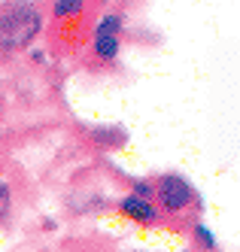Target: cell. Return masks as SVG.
Instances as JSON below:
<instances>
[{"instance_id": "1", "label": "cell", "mask_w": 240, "mask_h": 252, "mask_svg": "<svg viewBox=\"0 0 240 252\" xmlns=\"http://www.w3.org/2000/svg\"><path fill=\"white\" fill-rule=\"evenodd\" d=\"M43 31V12L34 3H6L0 6V52L25 49Z\"/></svg>"}, {"instance_id": "2", "label": "cell", "mask_w": 240, "mask_h": 252, "mask_svg": "<svg viewBox=\"0 0 240 252\" xmlns=\"http://www.w3.org/2000/svg\"><path fill=\"white\" fill-rule=\"evenodd\" d=\"M155 194H158L161 207H164V210H171V213L186 210V207L195 201V191H192V186H189L182 176H173V173H168V176H161V179H158Z\"/></svg>"}, {"instance_id": "3", "label": "cell", "mask_w": 240, "mask_h": 252, "mask_svg": "<svg viewBox=\"0 0 240 252\" xmlns=\"http://www.w3.org/2000/svg\"><path fill=\"white\" fill-rule=\"evenodd\" d=\"M122 213L131 216V219H137V222H143V225H149V222L158 219L155 207H152L149 201H143V197H134V194H128L125 201H122Z\"/></svg>"}, {"instance_id": "4", "label": "cell", "mask_w": 240, "mask_h": 252, "mask_svg": "<svg viewBox=\"0 0 240 252\" xmlns=\"http://www.w3.org/2000/svg\"><path fill=\"white\" fill-rule=\"evenodd\" d=\"M95 52H98V58H103V61L116 58L119 55V37H95Z\"/></svg>"}, {"instance_id": "5", "label": "cell", "mask_w": 240, "mask_h": 252, "mask_svg": "<svg viewBox=\"0 0 240 252\" xmlns=\"http://www.w3.org/2000/svg\"><path fill=\"white\" fill-rule=\"evenodd\" d=\"M119 28H122V19L119 15H103V19L98 22V37H116L119 33Z\"/></svg>"}, {"instance_id": "6", "label": "cell", "mask_w": 240, "mask_h": 252, "mask_svg": "<svg viewBox=\"0 0 240 252\" xmlns=\"http://www.w3.org/2000/svg\"><path fill=\"white\" fill-rule=\"evenodd\" d=\"M95 140L101 143V146L113 149L116 143H122V140H125V131H109V128H101V131H95Z\"/></svg>"}, {"instance_id": "7", "label": "cell", "mask_w": 240, "mask_h": 252, "mask_svg": "<svg viewBox=\"0 0 240 252\" xmlns=\"http://www.w3.org/2000/svg\"><path fill=\"white\" fill-rule=\"evenodd\" d=\"M52 9H55V15H58V19H64V15H76V12H82V3H79V0H67V3H61V0H58Z\"/></svg>"}, {"instance_id": "8", "label": "cell", "mask_w": 240, "mask_h": 252, "mask_svg": "<svg viewBox=\"0 0 240 252\" xmlns=\"http://www.w3.org/2000/svg\"><path fill=\"white\" fill-rule=\"evenodd\" d=\"M195 237L201 240V246H207V249H216V237H213V231L207 225H198L195 228Z\"/></svg>"}, {"instance_id": "9", "label": "cell", "mask_w": 240, "mask_h": 252, "mask_svg": "<svg viewBox=\"0 0 240 252\" xmlns=\"http://www.w3.org/2000/svg\"><path fill=\"white\" fill-rule=\"evenodd\" d=\"M9 201H12V194H9V186L6 183H0V219L9 213Z\"/></svg>"}, {"instance_id": "10", "label": "cell", "mask_w": 240, "mask_h": 252, "mask_svg": "<svg viewBox=\"0 0 240 252\" xmlns=\"http://www.w3.org/2000/svg\"><path fill=\"white\" fill-rule=\"evenodd\" d=\"M134 197H143V201H146V197H149L152 194V186H146V183H134Z\"/></svg>"}]
</instances>
